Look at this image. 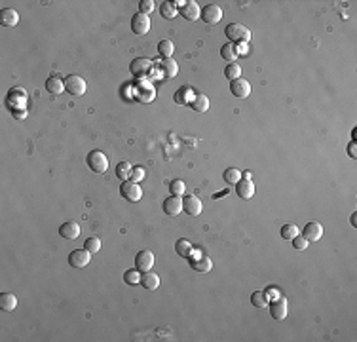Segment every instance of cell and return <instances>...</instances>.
Here are the masks:
<instances>
[{
    "label": "cell",
    "instance_id": "33",
    "mask_svg": "<svg viewBox=\"0 0 357 342\" xmlns=\"http://www.w3.org/2000/svg\"><path fill=\"white\" fill-rule=\"evenodd\" d=\"M124 281L128 283V285H135V283H139L141 281V274L137 268H130V270H126L124 274Z\"/></svg>",
    "mask_w": 357,
    "mask_h": 342
},
{
    "label": "cell",
    "instance_id": "15",
    "mask_svg": "<svg viewBox=\"0 0 357 342\" xmlns=\"http://www.w3.org/2000/svg\"><path fill=\"white\" fill-rule=\"evenodd\" d=\"M178 14L186 19V21H196L198 17H200V14H201V10H200V6L196 4V2H186L180 10H178Z\"/></svg>",
    "mask_w": 357,
    "mask_h": 342
},
{
    "label": "cell",
    "instance_id": "23",
    "mask_svg": "<svg viewBox=\"0 0 357 342\" xmlns=\"http://www.w3.org/2000/svg\"><path fill=\"white\" fill-rule=\"evenodd\" d=\"M190 266L196 270V272H209L213 268V262L209 257H198V259H192L190 261Z\"/></svg>",
    "mask_w": 357,
    "mask_h": 342
},
{
    "label": "cell",
    "instance_id": "19",
    "mask_svg": "<svg viewBox=\"0 0 357 342\" xmlns=\"http://www.w3.org/2000/svg\"><path fill=\"white\" fill-rule=\"evenodd\" d=\"M236 192H238V196H240V198H243V200H251V198L255 196V182L242 179V181L236 184Z\"/></svg>",
    "mask_w": 357,
    "mask_h": 342
},
{
    "label": "cell",
    "instance_id": "25",
    "mask_svg": "<svg viewBox=\"0 0 357 342\" xmlns=\"http://www.w3.org/2000/svg\"><path fill=\"white\" fill-rule=\"evenodd\" d=\"M173 51H175V46L171 40H162V42H158V53L162 55V59H169L171 55H173Z\"/></svg>",
    "mask_w": 357,
    "mask_h": 342
},
{
    "label": "cell",
    "instance_id": "16",
    "mask_svg": "<svg viewBox=\"0 0 357 342\" xmlns=\"http://www.w3.org/2000/svg\"><path fill=\"white\" fill-rule=\"evenodd\" d=\"M59 234H61V238H65V240H76V238L80 236V227H78V223H74V221H67V223H63V225L59 227Z\"/></svg>",
    "mask_w": 357,
    "mask_h": 342
},
{
    "label": "cell",
    "instance_id": "2",
    "mask_svg": "<svg viewBox=\"0 0 357 342\" xmlns=\"http://www.w3.org/2000/svg\"><path fill=\"white\" fill-rule=\"evenodd\" d=\"M86 163L93 173H105L109 169V158L105 156L103 150H91L86 158Z\"/></svg>",
    "mask_w": 357,
    "mask_h": 342
},
{
    "label": "cell",
    "instance_id": "10",
    "mask_svg": "<svg viewBox=\"0 0 357 342\" xmlns=\"http://www.w3.org/2000/svg\"><path fill=\"white\" fill-rule=\"evenodd\" d=\"M230 91H232V95H234V97H238V99H245V97L251 95V84L240 76V78H236V80H232V82H230Z\"/></svg>",
    "mask_w": 357,
    "mask_h": 342
},
{
    "label": "cell",
    "instance_id": "5",
    "mask_svg": "<svg viewBox=\"0 0 357 342\" xmlns=\"http://www.w3.org/2000/svg\"><path fill=\"white\" fill-rule=\"evenodd\" d=\"M200 17L207 23V25H217V23L223 19V10H221V6H217V4H207V6L201 10Z\"/></svg>",
    "mask_w": 357,
    "mask_h": 342
},
{
    "label": "cell",
    "instance_id": "22",
    "mask_svg": "<svg viewBox=\"0 0 357 342\" xmlns=\"http://www.w3.org/2000/svg\"><path fill=\"white\" fill-rule=\"evenodd\" d=\"M0 308L4 312H12L17 308V296L14 293H2L0 295Z\"/></svg>",
    "mask_w": 357,
    "mask_h": 342
},
{
    "label": "cell",
    "instance_id": "41",
    "mask_svg": "<svg viewBox=\"0 0 357 342\" xmlns=\"http://www.w3.org/2000/svg\"><path fill=\"white\" fill-rule=\"evenodd\" d=\"M352 225H354V227H357V213H354V215H352Z\"/></svg>",
    "mask_w": 357,
    "mask_h": 342
},
{
    "label": "cell",
    "instance_id": "8",
    "mask_svg": "<svg viewBox=\"0 0 357 342\" xmlns=\"http://www.w3.org/2000/svg\"><path fill=\"white\" fill-rule=\"evenodd\" d=\"M268 306H270V314H272V318L274 319L281 321V319L287 318V298L277 296L276 300L268 302Z\"/></svg>",
    "mask_w": 357,
    "mask_h": 342
},
{
    "label": "cell",
    "instance_id": "9",
    "mask_svg": "<svg viewBox=\"0 0 357 342\" xmlns=\"http://www.w3.org/2000/svg\"><path fill=\"white\" fill-rule=\"evenodd\" d=\"M131 31H133L135 34H148V31H150V17L148 16H145V14H135L133 19H131Z\"/></svg>",
    "mask_w": 357,
    "mask_h": 342
},
{
    "label": "cell",
    "instance_id": "17",
    "mask_svg": "<svg viewBox=\"0 0 357 342\" xmlns=\"http://www.w3.org/2000/svg\"><path fill=\"white\" fill-rule=\"evenodd\" d=\"M19 23V14L12 8H4L0 10V25L2 27H16Z\"/></svg>",
    "mask_w": 357,
    "mask_h": 342
},
{
    "label": "cell",
    "instance_id": "28",
    "mask_svg": "<svg viewBox=\"0 0 357 342\" xmlns=\"http://www.w3.org/2000/svg\"><path fill=\"white\" fill-rule=\"evenodd\" d=\"M175 251H177V255H180V257H190L192 255V251H194V247H192V244L188 242V240H177V244H175Z\"/></svg>",
    "mask_w": 357,
    "mask_h": 342
},
{
    "label": "cell",
    "instance_id": "24",
    "mask_svg": "<svg viewBox=\"0 0 357 342\" xmlns=\"http://www.w3.org/2000/svg\"><path fill=\"white\" fill-rule=\"evenodd\" d=\"M192 109H194L196 113H205V111H209V99H207V95L198 93V95L194 97V101H192Z\"/></svg>",
    "mask_w": 357,
    "mask_h": 342
},
{
    "label": "cell",
    "instance_id": "35",
    "mask_svg": "<svg viewBox=\"0 0 357 342\" xmlns=\"http://www.w3.org/2000/svg\"><path fill=\"white\" fill-rule=\"evenodd\" d=\"M300 234V230L298 227H294V225H285V227H281V238L283 240H292L294 236H298Z\"/></svg>",
    "mask_w": 357,
    "mask_h": 342
},
{
    "label": "cell",
    "instance_id": "11",
    "mask_svg": "<svg viewBox=\"0 0 357 342\" xmlns=\"http://www.w3.org/2000/svg\"><path fill=\"white\" fill-rule=\"evenodd\" d=\"M152 65H154V63H152L148 57H137V59L131 61L130 70H131V74H133V76H145V74H148V72H150Z\"/></svg>",
    "mask_w": 357,
    "mask_h": 342
},
{
    "label": "cell",
    "instance_id": "40",
    "mask_svg": "<svg viewBox=\"0 0 357 342\" xmlns=\"http://www.w3.org/2000/svg\"><path fill=\"white\" fill-rule=\"evenodd\" d=\"M348 154H350L352 158H357V143L356 141H352V143L348 145Z\"/></svg>",
    "mask_w": 357,
    "mask_h": 342
},
{
    "label": "cell",
    "instance_id": "39",
    "mask_svg": "<svg viewBox=\"0 0 357 342\" xmlns=\"http://www.w3.org/2000/svg\"><path fill=\"white\" fill-rule=\"evenodd\" d=\"M139 10H141V14L150 16V12L154 10V2H152V0H141V2H139Z\"/></svg>",
    "mask_w": 357,
    "mask_h": 342
},
{
    "label": "cell",
    "instance_id": "7",
    "mask_svg": "<svg viewBox=\"0 0 357 342\" xmlns=\"http://www.w3.org/2000/svg\"><path fill=\"white\" fill-rule=\"evenodd\" d=\"M89 261H91V253L86 247L84 249H74L68 255V264L74 266V268H84L88 266Z\"/></svg>",
    "mask_w": 357,
    "mask_h": 342
},
{
    "label": "cell",
    "instance_id": "6",
    "mask_svg": "<svg viewBox=\"0 0 357 342\" xmlns=\"http://www.w3.org/2000/svg\"><path fill=\"white\" fill-rule=\"evenodd\" d=\"M152 266H154V253L148 249L139 251L135 257V268L141 272H148Z\"/></svg>",
    "mask_w": 357,
    "mask_h": 342
},
{
    "label": "cell",
    "instance_id": "31",
    "mask_svg": "<svg viewBox=\"0 0 357 342\" xmlns=\"http://www.w3.org/2000/svg\"><path fill=\"white\" fill-rule=\"evenodd\" d=\"M160 14H162V17H163V19H175V16L178 14V10H175V8L171 6V2H163V4L160 6Z\"/></svg>",
    "mask_w": 357,
    "mask_h": 342
},
{
    "label": "cell",
    "instance_id": "34",
    "mask_svg": "<svg viewBox=\"0 0 357 342\" xmlns=\"http://www.w3.org/2000/svg\"><path fill=\"white\" fill-rule=\"evenodd\" d=\"M84 247L93 255V253H97V251L101 249V240H99V238H95V236H89L88 240L84 242Z\"/></svg>",
    "mask_w": 357,
    "mask_h": 342
},
{
    "label": "cell",
    "instance_id": "26",
    "mask_svg": "<svg viewBox=\"0 0 357 342\" xmlns=\"http://www.w3.org/2000/svg\"><path fill=\"white\" fill-rule=\"evenodd\" d=\"M221 55H223V59H226V61H230V63H236V59H238L236 46L232 44V42L224 44L223 48H221Z\"/></svg>",
    "mask_w": 357,
    "mask_h": 342
},
{
    "label": "cell",
    "instance_id": "27",
    "mask_svg": "<svg viewBox=\"0 0 357 342\" xmlns=\"http://www.w3.org/2000/svg\"><path fill=\"white\" fill-rule=\"evenodd\" d=\"M223 177H224V182H228V184H238V182L242 181V171L238 167H228L224 171Z\"/></svg>",
    "mask_w": 357,
    "mask_h": 342
},
{
    "label": "cell",
    "instance_id": "29",
    "mask_svg": "<svg viewBox=\"0 0 357 342\" xmlns=\"http://www.w3.org/2000/svg\"><path fill=\"white\" fill-rule=\"evenodd\" d=\"M251 302H253V306H255V308H268L270 298L266 296L264 291H255V293L251 295Z\"/></svg>",
    "mask_w": 357,
    "mask_h": 342
},
{
    "label": "cell",
    "instance_id": "12",
    "mask_svg": "<svg viewBox=\"0 0 357 342\" xmlns=\"http://www.w3.org/2000/svg\"><path fill=\"white\" fill-rule=\"evenodd\" d=\"M182 211V198L180 196H169L163 200V213L167 217H178V213Z\"/></svg>",
    "mask_w": 357,
    "mask_h": 342
},
{
    "label": "cell",
    "instance_id": "13",
    "mask_svg": "<svg viewBox=\"0 0 357 342\" xmlns=\"http://www.w3.org/2000/svg\"><path fill=\"white\" fill-rule=\"evenodd\" d=\"M201 202L196 196H184L182 198V211L190 217H200L201 215Z\"/></svg>",
    "mask_w": 357,
    "mask_h": 342
},
{
    "label": "cell",
    "instance_id": "14",
    "mask_svg": "<svg viewBox=\"0 0 357 342\" xmlns=\"http://www.w3.org/2000/svg\"><path fill=\"white\" fill-rule=\"evenodd\" d=\"M302 236L308 240V242H317V240H321V236H323V227L319 225V223H308L306 227L302 228Z\"/></svg>",
    "mask_w": 357,
    "mask_h": 342
},
{
    "label": "cell",
    "instance_id": "4",
    "mask_svg": "<svg viewBox=\"0 0 357 342\" xmlns=\"http://www.w3.org/2000/svg\"><path fill=\"white\" fill-rule=\"evenodd\" d=\"M65 90H67L70 95L80 97V95H84V93H86L88 86H86V80H84L82 76H78V74H70V76L65 78Z\"/></svg>",
    "mask_w": 357,
    "mask_h": 342
},
{
    "label": "cell",
    "instance_id": "32",
    "mask_svg": "<svg viewBox=\"0 0 357 342\" xmlns=\"http://www.w3.org/2000/svg\"><path fill=\"white\" fill-rule=\"evenodd\" d=\"M224 76H226L228 80H236V78H240V76H242V67H240L238 63H230L228 67L224 68Z\"/></svg>",
    "mask_w": 357,
    "mask_h": 342
},
{
    "label": "cell",
    "instance_id": "3",
    "mask_svg": "<svg viewBox=\"0 0 357 342\" xmlns=\"http://www.w3.org/2000/svg\"><path fill=\"white\" fill-rule=\"evenodd\" d=\"M120 194H122V198H124V200L133 202V204L143 198V190H141L139 182H133L131 179H128V181L122 182V186H120Z\"/></svg>",
    "mask_w": 357,
    "mask_h": 342
},
{
    "label": "cell",
    "instance_id": "20",
    "mask_svg": "<svg viewBox=\"0 0 357 342\" xmlns=\"http://www.w3.org/2000/svg\"><path fill=\"white\" fill-rule=\"evenodd\" d=\"M46 90L51 95H61V91L65 90V80H61L59 76H49L46 80Z\"/></svg>",
    "mask_w": 357,
    "mask_h": 342
},
{
    "label": "cell",
    "instance_id": "38",
    "mask_svg": "<svg viewBox=\"0 0 357 342\" xmlns=\"http://www.w3.org/2000/svg\"><path fill=\"white\" fill-rule=\"evenodd\" d=\"M130 179L133 182H139L145 179V167H141V165H135L131 167V175H130Z\"/></svg>",
    "mask_w": 357,
    "mask_h": 342
},
{
    "label": "cell",
    "instance_id": "30",
    "mask_svg": "<svg viewBox=\"0 0 357 342\" xmlns=\"http://www.w3.org/2000/svg\"><path fill=\"white\" fill-rule=\"evenodd\" d=\"M130 175H131V165H130L128 162H120V163L116 165V177L122 179V181H128Z\"/></svg>",
    "mask_w": 357,
    "mask_h": 342
},
{
    "label": "cell",
    "instance_id": "18",
    "mask_svg": "<svg viewBox=\"0 0 357 342\" xmlns=\"http://www.w3.org/2000/svg\"><path fill=\"white\" fill-rule=\"evenodd\" d=\"M146 291H156L158 287H160V277H158V274L154 272H143L141 274V281H139Z\"/></svg>",
    "mask_w": 357,
    "mask_h": 342
},
{
    "label": "cell",
    "instance_id": "1",
    "mask_svg": "<svg viewBox=\"0 0 357 342\" xmlns=\"http://www.w3.org/2000/svg\"><path fill=\"white\" fill-rule=\"evenodd\" d=\"M224 34L230 38V42H236V44H247L251 38V31L242 23H230L226 27Z\"/></svg>",
    "mask_w": 357,
    "mask_h": 342
},
{
    "label": "cell",
    "instance_id": "37",
    "mask_svg": "<svg viewBox=\"0 0 357 342\" xmlns=\"http://www.w3.org/2000/svg\"><path fill=\"white\" fill-rule=\"evenodd\" d=\"M291 242H292V247H294V249H298V251H304L306 247H308V244H310V242H308L304 236H300V234H298V236H294Z\"/></svg>",
    "mask_w": 357,
    "mask_h": 342
},
{
    "label": "cell",
    "instance_id": "21",
    "mask_svg": "<svg viewBox=\"0 0 357 342\" xmlns=\"http://www.w3.org/2000/svg\"><path fill=\"white\" fill-rule=\"evenodd\" d=\"M160 70H162L163 78H175V76H177V72H178L177 61H173L171 57H169V59H162Z\"/></svg>",
    "mask_w": 357,
    "mask_h": 342
},
{
    "label": "cell",
    "instance_id": "36",
    "mask_svg": "<svg viewBox=\"0 0 357 342\" xmlns=\"http://www.w3.org/2000/svg\"><path fill=\"white\" fill-rule=\"evenodd\" d=\"M169 190H171L173 196H182L184 190H186V186H184V182L180 181V179H175V181H171V184H169Z\"/></svg>",
    "mask_w": 357,
    "mask_h": 342
}]
</instances>
